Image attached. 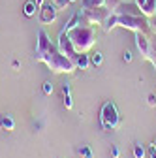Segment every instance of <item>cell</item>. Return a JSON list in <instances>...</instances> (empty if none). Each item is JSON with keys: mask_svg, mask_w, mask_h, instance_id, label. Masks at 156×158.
Here are the masks:
<instances>
[{"mask_svg": "<svg viewBox=\"0 0 156 158\" xmlns=\"http://www.w3.org/2000/svg\"><path fill=\"white\" fill-rule=\"evenodd\" d=\"M121 4H122V0H104V6H105L107 10H111L113 13H115V10L119 8Z\"/></svg>", "mask_w": 156, "mask_h": 158, "instance_id": "2e32d148", "label": "cell"}, {"mask_svg": "<svg viewBox=\"0 0 156 158\" xmlns=\"http://www.w3.org/2000/svg\"><path fill=\"white\" fill-rule=\"evenodd\" d=\"M79 19H81V13H73V15H72V19L66 23V27L62 28V34H68L72 28H75V27H77V23H79Z\"/></svg>", "mask_w": 156, "mask_h": 158, "instance_id": "5bb4252c", "label": "cell"}, {"mask_svg": "<svg viewBox=\"0 0 156 158\" xmlns=\"http://www.w3.org/2000/svg\"><path fill=\"white\" fill-rule=\"evenodd\" d=\"M11 66H13V70H19V68H21V64H19V60H13V62H11Z\"/></svg>", "mask_w": 156, "mask_h": 158, "instance_id": "4316f807", "label": "cell"}, {"mask_svg": "<svg viewBox=\"0 0 156 158\" xmlns=\"http://www.w3.org/2000/svg\"><path fill=\"white\" fill-rule=\"evenodd\" d=\"M117 27H124L133 32H149L150 25L143 15H117Z\"/></svg>", "mask_w": 156, "mask_h": 158, "instance_id": "277c9868", "label": "cell"}, {"mask_svg": "<svg viewBox=\"0 0 156 158\" xmlns=\"http://www.w3.org/2000/svg\"><path fill=\"white\" fill-rule=\"evenodd\" d=\"M149 25H150V28H152V30L156 32V17L152 19V21H149Z\"/></svg>", "mask_w": 156, "mask_h": 158, "instance_id": "484cf974", "label": "cell"}, {"mask_svg": "<svg viewBox=\"0 0 156 158\" xmlns=\"http://www.w3.org/2000/svg\"><path fill=\"white\" fill-rule=\"evenodd\" d=\"M115 13H117V15H143L135 2H133V4H121L119 8L115 10Z\"/></svg>", "mask_w": 156, "mask_h": 158, "instance_id": "9c48e42d", "label": "cell"}, {"mask_svg": "<svg viewBox=\"0 0 156 158\" xmlns=\"http://www.w3.org/2000/svg\"><path fill=\"white\" fill-rule=\"evenodd\" d=\"M96 6H104V0H85V8H96Z\"/></svg>", "mask_w": 156, "mask_h": 158, "instance_id": "d6986e66", "label": "cell"}, {"mask_svg": "<svg viewBox=\"0 0 156 158\" xmlns=\"http://www.w3.org/2000/svg\"><path fill=\"white\" fill-rule=\"evenodd\" d=\"M102 62H104V55H102L100 51H96V53L90 55V64H92V66H100Z\"/></svg>", "mask_w": 156, "mask_h": 158, "instance_id": "9a60e30c", "label": "cell"}, {"mask_svg": "<svg viewBox=\"0 0 156 158\" xmlns=\"http://www.w3.org/2000/svg\"><path fill=\"white\" fill-rule=\"evenodd\" d=\"M62 94H64V107L66 109H72L73 107V102H72V94H70V83H64L62 85Z\"/></svg>", "mask_w": 156, "mask_h": 158, "instance_id": "7c38bea8", "label": "cell"}, {"mask_svg": "<svg viewBox=\"0 0 156 158\" xmlns=\"http://www.w3.org/2000/svg\"><path fill=\"white\" fill-rule=\"evenodd\" d=\"M42 90H43V94H45V96H49V94L53 92V83H51V81H43Z\"/></svg>", "mask_w": 156, "mask_h": 158, "instance_id": "ffe728a7", "label": "cell"}, {"mask_svg": "<svg viewBox=\"0 0 156 158\" xmlns=\"http://www.w3.org/2000/svg\"><path fill=\"white\" fill-rule=\"evenodd\" d=\"M58 51H60L62 55H66L68 58H72V60L77 56V49L73 47L70 36L68 34H62V32H60V36H58Z\"/></svg>", "mask_w": 156, "mask_h": 158, "instance_id": "8992f818", "label": "cell"}, {"mask_svg": "<svg viewBox=\"0 0 156 158\" xmlns=\"http://www.w3.org/2000/svg\"><path fill=\"white\" fill-rule=\"evenodd\" d=\"M79 152H81V156H83V158H92V151H90V147H87V145H85V147H81V149H79Z\"/></svg>", "mask_w": 156, "mask_h": 158, "instance_id": "44dd1931", "label": "cell"}, {"mask_svg": "<svg viewBox=\"0 0 156 158\" xmlns=\"http://www.w3.org/2000/svg\"><path fill=\"white\" fill-rule=\"evenodd\" d=\"M72 2H75V0H70V4H72Z\"/></svg>", "mask_w": 156, "mask_h": 158, "instance_id": "f546056e", "label": "cell"}, {"mask_svg": "<svg viewBox=\"0 0 156 158\" xmlns=\"http://www.w3.org/2000/svg\"><path fill=\"white\" fill-rule=\"evenodd\" d=\"M0 128L11 132V130L15 128V121H13L10 115H2V117H0Z\"/></svg>", "mask_w": 156, "mask_h": 158, "instance_id": "8fae6325", "label": "cell"}, {"mask_svg": "<svg viewBox=\"0 0 156 158\" xmlns=\"http://www.w3.org/2000/svg\"><path fill=\"white\" fill-rule=\"evenodd\" d=\"M73 64H75V68L87 70V68L90 66V55H85V53H77V56L73 58Z\"/></svg>", "mask_w": 156, "mask_h": 158, "instance_id": "30bf717a", "label": "cell"}, {"mask_svg": "<svg viewBox=\"0 0 156 158\" xmlns=\"http://www.w3.org/2000/svg\"><path fill=\"white\" fill-rule=\"evenodd\" d=\"M138 8L141 10V13L145 17H154L156 13V0H135Z\"/></svg>", "mask_w": 156, "mask_h": 158, "instance_id": "ba28073f", "label": "cell"}, {"mask_svg": "<svg viewBox=\"0 0 156 158\" xmlns=\"http://www.w3.org/2000/svg\"><path fill=\"white\" fill-rule=\"evenodd\" d=\"M147 100H149V106H150V107H154V106H156V94H149Z\"/></svg>", "mask_w": 156, "mask_h": 158, "instance_id": "603a6c76", "label": "cell"}, {"mask_svg": "<svg viewBox=\"0 0 156 158\" xmlns=\"http://www.w3.org/2000/svg\"><path fill=\"white\" fill-rule=\"evenodd\" d=\"M36 58L43 60L53 72H72L75 68L73 60L62 55L60 51H56L55 45H51V40L47 38L45 30L38 32V49H36Z\"/></svg>", "mask_w": 156, "mask_h": 158, "instance_id": "6da1fadb", "label": "cell"}, {"mask_svg": "<svg viewBox=\"0 0 156 158\" xmlns=\"http://www.w3.org/2000/svg\"><path fill=\"white\" fill-rule=\"evenodd\" d=\"M100 123L104 126V130H117L121 126L122 118L119 115V109L113 102H105L102 106V111H100Z\"/></svg>", "mask_w": 156, "mask_h": 158, "instance_id": "3957f363", "label": "cell"}, {"mask_svg": "<svg viewBox=\"0 0 156 158\" xmlns=\"http://www.w3.org/2000/svg\"><path fill=\"white\" fill-rule=\"evenodd\" d=\"M111 154H113V158H121V151H119V147H117V145L111 147Z\"/></svg>", "mask_w": 156, "mask_h": 158, "instance_id": "7402d4cb", "label": "cell"}, {"mask_svg": "<svg viewBox=\"0 0 156 158\" xmlns=\"http://www.w3.org/2000/svg\"><path fill=\"white\" fill-rule=\"evenodd\" d=\"M122 60H124V62H130V60H132V53H130V51H124Z\"/></svg>", "mask_w": 156, "mask_h": 158, "instance_id": "cb8c5ba5", "label": "cell"}, {"mask_svg": "<svg viewBox=\"0 0 156 158\" xmlns=\"http://www.w3.org/2000/svg\"><path fill=\"white\" fill-rule=\"evenodd\" d=\"M34 2H36V4H38V6H40V8H42V6H43V4H45V0H34Z\"/></svg>", "mask_w": 156, "mask_h": 158, "instance_id": "83f0119b", "label": "cell"}, {"mask_svg": "<svg viewBox=\"0 0 156 158\" xmlns=\"http://www.w3.org/2000/svg\"><path fill=\"white\" fill-rule=\"evenodd\" d=\"M145 147L141 145V143H135L133 145V158H145Z\"/></svg>", "mask_w": 156, "mask_h": 158, "instance_id": "e0dca14e", "label": "cell"}, {"mask_svg": "<svg viewBox=\"0 0 156 158\" xmlns=\"http://www.w3.org/2000/svg\"><path fill=\"white\" fill-rule=\"evenodd\" d=\"M68 36H70V40H72L73 47L77 49V53H85L87 49L92 47L94 38H96V32H94V28H92L90 25H81V23H79L75 28H72V30L68 32Z\"/></svg>", "mask_w": 156, "mask_h": 158, "instance_id": "7a4b0ae2", "label": "cell"}, {"mask_svg": "<svg viewBox=\"0 0 156 158\" xmlns=\"http://www.w3.org/2000/svg\"><path fill=\"white\" fill-rule=\"evenodd\" d=\"M135 45H138L139 53L143 55V58H147V60H152V62H154L152 44H150V40L147 38V34H145V32H135Z\"/></svg>", "mask_w": 156, "mask_h": 158, "instance_id": "5b68a950", "label": "cell"}, {"mask_svg": "<svg viewBox=\"0 0 156 158\" xmlns=\"http://www.w3.org/2000/svg\"><path fill=\"white\" fill-rule=\"evenodd\" d=\"M56 13H58V8L53 4V2H45L42 8H40V21L42 23H53L56 19Z\"/></svg>", "mask_w": 156, "mask_h": 158, "instance_id": "52a82bcc", "label": "cell"}, {"mask_svg": "<svg viewBox=\"0 0 156 158\" xmlns=\"http://www.w3.org/2000/svg\"><path fill=\"white\" fill-rule=\"evenodd\" d=\"M152 147H154V149H156V141H154V143H152Z\"/></svg>", "mask_w": 156, "mask_h": 158, "instance_id": "f1b7e54d", "label": "cell"}, {"mask_svg": "<svg viewBox=\"0 0 156 158\" xmlns=\"http://www.w3.org/2000/svg\"><path fill=\"white\" fill-rule=\"evenodd\" d=\"M38 10H40V6H38L34 0H28V2L25 4V8H23V11H25V15H27V17H34Z\"/></svg>", "mask_w": 156, "mask_h": 158, "instance_id": "4fadbf2b", "label": "cell"}, {"mask_svg": "<svg viewBox=\"0 0 156 158\" xmlns=\"http://www.w3.org/2000/svg\"><path fill=\"white\" fill-rule=\"evenodd\" d=\"M149 154H150V158H156V149L150 145V149H149Z\"/></svg>", "mask_w": 156, "mask_h": 158, "instance_id": "d4e9b609", "label": "cell"}, {"mask_svg": "<svg viewBox=\"0 0 156 158\" xmlns=\"http://www.w3.org/2000/svg\"><path fill=\"white\" fill-rule=\"evenodd\" d=\"M51 2L58 8V10H66L70 6V0H51Z\"/></svg>", "mask_w": 156, "mask_h": 158, "instance_id": "ac0fdd59", "label": "cell"}]
</instances>
